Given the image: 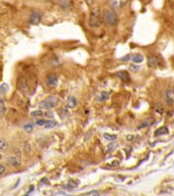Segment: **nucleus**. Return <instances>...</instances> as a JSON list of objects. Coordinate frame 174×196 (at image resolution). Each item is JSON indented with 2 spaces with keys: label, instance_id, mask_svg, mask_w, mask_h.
Listing matches in <instances>:
<instances>
[{
  "label": "nucleus",
  "instance_id": "nucleus-6",
  "mask_svg": "<svg viewBox=\"0 0 174 196\" xmlns=\"http://www.w3.org/2000/svg\"><path fill=\"white\" fill-rule=\"evenodd\" d=\"M166 102L169 106L174 104V90L168 89L166 91Z\"/></svg>",
  "mask_w": 174,
  "mask_h": 196
},
{
  "label": "nucleus",
  "instance_id": "nucleus-26",
  "mask_svg": "<svg viewBox=\"0 0 174 196\" xmlns=\"http://www.w3.org/2000/svg\"><path fill=\"white\" fill-rule=\"evenodd\" d=\"M32 115H33V117H40V115H44V114L41 110H36L32 112Z\"/></svg>",
  "mask_w": 174,
  "mask_h": 196
},
{
  "label": "nucleus",
  "instance_id": "nucleus-15",
  "mask_svg": "<svg viewBox=\"0 0 174 196\" xmlns=\"http://www.w3.org/2000/svg\"><path fill=\"white\" fill-rule=\"evenodd\" d=\"M56 125H57V123H56V121H50V120H48V121H46V124H45L44 128H46V129H50V128L56 127Z\"/></svg>",
  "mask_w": 174,
  "mask_h": 196
},
{
  "label": "nucleus",
  "instance_id": "nucleus-16",
  "mask_svg": "<svg viewBox=\"0 0 174 196\" xmlns=\"http://www.w3.org/2000/svg\"><path fill=\"white\" fill-rule=\"evenodd\" d=\"M78 185H79V182H78V181L75 182L74 180H70V181H69V184H68L67 187H68V189H73V188H76ZM67 187H66V188H67Z\"/></svg>",
  "mask_w": 174,
  "mask_h": 196
},
{
  "label": "nucleus",
  "instance_id": "nucleus-23",
  "mask_svg": "<svg viewBox=\"0 0 174 196\" xmlns=\"http://www.w3.org/2000/svg\"><path fill=\"white\" fill-rule=\"evenodd\" d=\"M46 121L47 120H37L36 124L38 125V126H40V127H44L45 124H46Z\"/></svg>",
  "mask_w": 174,
  "mask_h": 196
},
{
  "label": "nucleus",
  "instance_id": "nucleus-9",
  "mask_svg": "<svg viewBox=\"0 0 174 196\" xmlns=\"http://www.w3.org/2000/svg\"><path fill=\"white\" fill-rule=\"evenodd\" d=\"M8 163L11 166H14V168H18V166H21V160L17 158L15 156H11L8 158Z\"/></svg>",
  "mask_w": 174,
  "mask_h": 196
},
{
  "label": "nucleus",
  "instance_id": "nucleus-4",
  "mask_svg": "<svg viewBox=\"0 0 174 196\" xmlns=\"http://www.w3.org/2000/svg\"><path fill=\"white\" fill-rule=\"evenodd\" d=\"M57 83H59V79H57V77L56 75H49L47 77L46 84H47L48 87H50V88L56 87Z\"/></svg>",
  "mask_w": 174,
  "mask_h": 196
},
{
  "label": "nucleus",
  "instance_id": "nucleus-29",
  "mask_svg": "<svg viewBox=\"0 0 174 196\" xmlns=\"http://www.w3.org/2000/svg\"><path fill=\"white\" fill-rule=\"evenodd\" d=\"M5 172V168L2 165H0V175H2Z\"/></svg>",
  "mask_w": 174,
  "mask_h": 196
},
{
  "label": "nucleus",
  "instance_id": "nucleus-30",
  "mask_svg": "<svg viewBox=\"0 0 174 196\" xmlns=\"http://www.w3.org/2000/svg\"><path fill=\"white\" fill-rule=\"evenodd\" d=\"M115 146H116L115 144H110V145H109V152H110V151H112V150L114 149V147H115Z\"/></svg>",
  "mask_w": 174,
  "mask_h": 196
},
{
  "label": "nucleus",
  "instance_id": "nucleus-12",
  "mask_svg": "<svg viewBox=\"0 0 174 196\" xmlns=\"http://www.w3.org/2000/svg\"><path fill=\"white\" fill-rule=\"evenodd\" d=\"M67 105L68 107L70 108H74L77 105V100L75 97H73V96H70L69 99H68V102H67Z\"/></svg>",
  "mask_w": 174,
  "mask_h": 196
},
{
  "label": "nucleus",
  "instance_id": "nucleus-18",
  "mask_svg": "<svg viewBox=\"0 0 174 196\" xmlns=\"http://www.w3.org/2000/svg\"><path fill=\"white\" fill-rule=\"evenodd\" d=\"M8 147L7 142H5L3 139H0V150H6Z\"/></svg>",
  "mask_w": 174,
  "mask_h": 196
},
{
  "label": "nucleus",
  "instance_id": "nucleus-25",
  "mask_svg": "<svg viewBox=\"0 0 174 196\" xmlns=\"http://www.w3.org/2000/svg\"><path fill=\"white\" fill-rule=\"evenodd\" d=\"M156 110H157V112H159V114H162V112H163V106H162V104H161V103H157V105H156Z\"/></svg>",
  "mask_w": 174,
  "mask_h": 196
},
{
  "label": "nucleus",
  "instance_id": "nucleus-17",
  "mask_svg": "<svg viewBox=\"0 0 174 196\" xmlns=\"http://www.w3.org/2000/svg\"><path fill=\"white\" fill-rule=\"evenodd\" d=\"M60 5L62 6L64 9H69L71 7V5H72V2H70V1H60Z\"/></svg>",
  "mask_w": 174,
  "mask_h": 196
},
{
  "label": "nucleus",
  "instance_id": "nucleus-19",
  "mask_svg": "<svg viewBox=\"0 0 174 196\" xmlns=\"http://www.w3.org/2000/svg\"><path fill=\"white\" fill-rule=\"evenodd\" d=\"M125 3H126V2H119V1H114V2H112L111 4H112L113 6H114L115 8H120L122 5H124V4H125Z\"/></svg>",
  "mask_w": 174,
  "mask_h": 196
},
{
  "label": "nucleus",
  "instance_id": "nucleus-5",
  "mask_svg": "<svg viewBox=\"0 0 174 196\" xmlns=\"http://www.w3.org/2000/svg\"><path fill=\"white\" fill-rule=\"evenodd\" d=\"M41 18H42V14L39 11H33L30 18V22L32 25H38L41 21Z\"/></svg>",
  "mask_w": 174,
  "mask_h": 196
},
{
  "label": "nucleus",
  "instance_id": "nucleus-27",
  "mask_svg": "<svg viewBox=\"0 0 174 196\" xmlns=\"http://www.w3.org/2000/svg\"><path fill=\"white\" fill-rule=\"evenodd\" d=\"M129 59H132V55H130V54H127V55H125L121 60H123V62H127V60H129Z\"/></svg>",
  "mask_w": 174,
  "mask_h": 196
},
{
  "label": "nucleus",
  "instance_id": "nucleus-1",
  "mask_svg": "<svg viewBox=\"0 0 174 196\" xmlns=\"http://www.w3.org/2000/svg\"><path fill=\"white\" fill-rule=\"evenodd\" d=\"M102 22V15L99 7H93L90 12L89 18V25L93 28H97Z\"/></svg>",
  "mask_w": 174,
  "mask_h": 196
},
{
  "label": "nucleus",
  "instance_id": "nucleus-28",
  "mask_svg": "<svg viewBox=\"0 0 174 196\" xmlns=\"http://www.w3.org/2000/svg\"><path fill=\"white\" fill-rule=\"evenodd\" d=\"M87 194L93 195V196H99V195H101V192H98V191H92V192H90V193H87Z\"/></svg>",
  "mask_w": 174,
  "mask_h": 196
},
{
  "label": "nucleus",
  "instance_id": "nucleus-3",
  "mask_svg": "<svg viewBox=\"0 0 174 196\" xmlns=\"http://www.w3.org/2000/svg\"><path fill=\"white\" fill-rule=\"evenodd\" d=\"M57 103H59V98H57L56 96H49V97H47L45 100L40 102L39 106L44 109H50V108L56 107Z\"/></svg>",
  "mask_w": 174,
  "mask_h": 196
},
{
  "label": "nucleus",
  "instance_id": "nucleus-24",
  "mask_svg": "<svg viewBox=\"0 0 174 196\" xmlns=\"http://www.w3.org/2000/svg\"><path fill=\"white\" fill-rule=\"evenodd\" d=\"M140 69V66H137V65H131L130 66V70L132 72H137V70H139Z\"/></svg>",
  "mask_w": 174,
  "mask_h": 196
},
{
  "label": "nucleus",
  "instance_id": "nucleus-20",
  "mask_svg": "<svg viewBox=\"0 0 174 196\" xmlns=\"http://www.w3.org/2000/svg\"><path fill=\"white\" fill-rule=\"evenodd\" d=\"M104 136H105L106 139L109 140V141H113V140H115L116 138H117V137H116V135H111V134H107V133H106Z\"/></svg>",
  "mask_w": 174,
  "mask_h": 196
},
{
  "label": "nucleus",
  "instance_id": "nucleus-13",
  "mask_svg": "<svg viewBox=\"0 0 174 196\" xmlns=\"http://www.w3.org/2000/svg\"><path fill=\"white\" fill-rule=\"evenodd\" d=\"M132 62H135V63H140L143 62V56L141 55V54H134V55H132Z\"/></svg>",
  "mask_w": 174,
  "mask_h": 196
},
{
  "label": "nucleus",
  "instance_id": "nucleus-21",
  "mask_svg": "<svg viewBox=\"0 0 174 196\" xmlns=\"http://www.w3.org/2000/svg\"><path fill=\"white\" fill-rule=\"evenodd\" d=\"M5 110V106H4V102H3L2 98H0V115H1Z\"/></svg>",
  "mask_w": 174,
  "mask_h": 196
},
{
  "label": "nucleus",
  "instance_id": "nucleus-32",
  "mask_svg": "<svg viewBox=\"0 0 174 196\" xmlns=\"http://www.w3.org/2000/svg\"><path fill=\"white\" fill-rule=\"evenodd\" d=\"M0 158H1V154H0Z\"/></svg>",
  "mask_w": 174,
  "mask_h": 196
},
{
  "label": "nucleus",
  "instance_id": "nucleus-22",
  "mask_svg": "<svg viewBox=\"0 0 174 196\" xmlns=\"http://www.w3.org/2000/svg\"><path fill=\"white\" fill-rule=\"evenodd\" d=\"M24 129H25V131H27V132H29V133H30V132L33 131V125H32V124H27V125H25Z\"/></svg>",
  "mask_w": 174,
  "mask_h": 196
},
{
  "label": "nucleus",
  "instance_id": "nucleus-31",
  "mask_svg": "<svg viewBox=\"0 0 174 196\" xmlns=\"http://www.w3.org/2000/svg\"><path fill=\"white\" fill-rule=\"evenodd\" d=\"M133 138H134V136H127V139L129 140V141L133 140Z\"/></svg>",
  "mask_w": 174,
  "mask_h": 196
},
{
  "label": "nucleus",
  "instance_id": "nucleus-10",
  "mask_svg": "<svg viewBox=\"0 0 174 196\" xmlns=\"http://www.w3.org/2000/svg\"><path fill=\"white\" fill-rule=\"evenodd\" d=\"M154 122L155 120L153 118H147L146 121H143V123H141L139 126H138L137 128L138 129H141V128H144V127H147V126H151V125H153L154 124Z\"/></svg>",
  "mask_w": 174,
  "mask_h": 196
},
{
  "label": "nucleus",
  "instance_id": "nucleus-14",
  "mask_svg": "<svg viewBox=\"0 0 174 196\" xmlns=\"http://www.w3.org/2000/svg\"><path fill=\"white\" fill-rule=\"evenodd\" d=\"M109 96H110V93L109 92H102L101 94L97 96V100H99V101H106L109 98Z\"/></svg>",
  "mask_w": 174,
  "mask_h": 196
},
{
  "label": "nucleus",
  "instance_id": "nucleus-2",
  "mask_svg": "<svg viewBox=\"0 0 174 196\" xmlns=\"http://www.w3.org/2000/svg\"><path fill=\"white\" fill-rule=\"evenodd\" d=\"M102 21L108 26H115L118 22L117 14L112 10H105L102 14Z\"/></svg>",
  "mask_w": 174,
  "mask_h": 196
},
{
  "label": "nucleus",
  "instance_id": "nucleus-11",
  "mask_svg": "<svg viewBox=\"0 0 174 196\" xmlns=\"http://www.w3.org/2000/svg\"><path fill=\"white\" fill-rule=\"evenodd\" d=\"M168 128L167 127H161L159 128L156 132H155V136H161V135H164V134H168Z\"/></svg>",
  "mask_w": 174,
  "mask_h": 196
},
{
  "label": "nucleus",
  "instance_id": "nucleus-33",
  "mask_svg": "<svg viewBox=\"0 0 174 196\" xmlns=\"http://www.w3.org/2000/svg\"><path fill=\"white\" fill-rule=\"evenodd\" d=\"M25 196H28V195H25Z\"/></svg>",
  "mask_w": 174,
  "mask_h": 196
},
{
  "label": "nucleus",
  "instance_id": "nucleus-8",
  "mask_svg": "<svg viewBox=\"0 0 174 196\" xmlns=\"http://www.w3.org/2000/svg\"><path fill=\"white\" fill-rule=\"evenodd\" d=\"M117 77H119L123 82H129L130 81V78H129V74H128L126 70H121V72H118L117 74Z\"/></svg>",
  "mask_w": 174,
  "mask_h": 196
},
{
  "label": "nucleus",
  "instance_id": "nucleus-7",
  "mask_svg": "<svg viewBox=\"0 0 174 196\" xmlns=\"http://www.w3.org/2000/svg\"><path fill=\"white\" fill-rule=\"evenodd\" d=\"M160 62H161L160 57H158V56H150L149 60H147V65H149L150 66H152V67H155V66H159Z\"/></svg>",
  "mask_w": 174,
  "mask_h": 196
}]
</instances>
